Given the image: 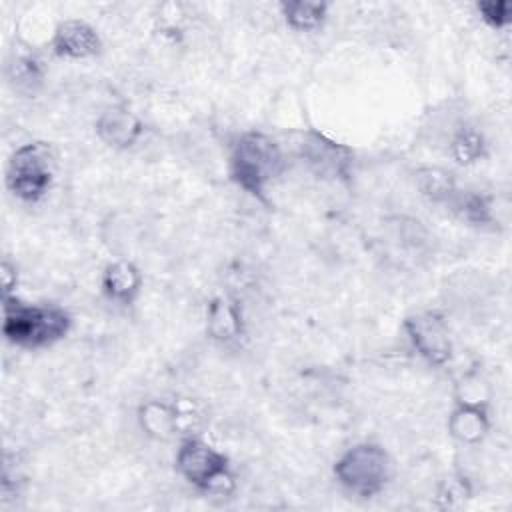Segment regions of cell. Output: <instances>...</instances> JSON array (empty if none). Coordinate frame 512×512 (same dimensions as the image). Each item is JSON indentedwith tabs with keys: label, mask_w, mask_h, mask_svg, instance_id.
<instances>
[{
	"label": "cell",
	"mask_w": 512,
	"mask_h": 512,
	"mask_svg": "<svg viewBox=\"0 0 512 512\" xmlns=\"http://www.w3.org/2000/svg\"><path fill=\"white\" fill-rule=\"evenodd\" d=\"M404 328L412 346L418 350L422 358L430 364L442 366L450 360L452 354V340L448 332V324L436 312H420L408 316L404 320Z\"/></svg>",
	"instance_id": "obj_6"
},
{
	"label": "cell",
	"mask_w": 512,
	"mask_h": 512,
	"mask_svg": "<svg viewBox=\"0 0 512 512\" xmlns=\"http://www.w3.org/2000/svg\"><path fill=\"white\" fill-rule=\"evenodd\" d=\"M176 468L190 484L200 490L226 492V484L232 486L228 458L198 438H188L180 444L176 454Z\"/></svg>",
	"instance_id": "obj_5"
},
{
	"label": "cell",
	"mask_w": 512,
	"mask_h": 512,
	"mask_svg": "<svg viewBox=\"0 0 512 512\" xmlns=\"http://www.w3.org/2000/svg\"><path fill=\"white\" fill-rule=\"evenodd\" d=\"M416 184L432 202H446L456 190L452 174L440 168H422L416 174Z\"/></svg>",
	"instance_id": "obj_16"
},
{
	"label": "cell",
	"mask_w": 512,
	"mask_h": 512,
	"mask_svg": "<svg viewBox=\"0 0 512 512\" xmlns=\"http://www.w3.org/2000/svg\"><path fill=\"white\" fill-rule=\"evenodd\" d=\"M452 156L460 162V164H472L476 160H480L484 156V138L478 130L464 126L456 132V136L452 138Z\"/></svg>",
	"instance_id": "obj_17"
},
{
	"label": "cell",
	"mask_w": 512,
	"mask_h": 512,
	"mask_svg": "<svg viewBox=\"0 0 512 512\" xmlns=\"http://www.w3.org/2000/svg\"><path fill=\"white\" fill-rule=\"evenodd\" d=\"M448 204L460 218L472 224H488L492 222V208L490 200L476 192H458L454 190L452 196L444 202Z\"/></svg>",
	"instance_id": "obj_15"
},
{
	"label": "cell",
	"mask_w": 512,
	"mask_h": 512,
	"mask_svg": "<svg viewBox=\"0 0 512 512\" xmlns=\"http://www.w3.org/2000/svg\"><path fill=\"white\" fill-rule=\"evenodd\" d=\"M280 12L292 30L308 32L324 22L328 14V4L316 0H290L280 4Z\"/></svg>",
	"instance_id": "obj_14"
},
{
	"label": "cell",
	"mask_w": 512,
	"mask_h": 512,
	"mask_svg": "<svg viewBox=\"0 0 512 512\" xmlns=\"http://www.w3.org/2000/svg\"><path fill=\"white\" fill-rule=\"evenodd\" d=\"M4 336L22 348H40L60 340L70 328V316L56 306L24 304L12 296H2Z\"/></svg>",
	"instance_id": "obj_2"
},
{
	"label": "cell",
	"mask_w": 512,
	"mask_h": 512,
	"mask_svg": "<svg viewBox=\"0 0 512 512\" xmlns=\"http://www.w3.org/2000/svg\"><path fill=\"white\" fill-rule=\"evenodd\" d=\"M142 130L140 118L124 106H110L96 120L98 138L116 150L130 148L140 138Z\"/></svg>",
	"instance_id": "obj_9"
},
{
	"label": "cell",
	"mask_w": 512,
	"mask_h": 512,
	"mask_svg": "<svg viewBox=\"0 0 512 512\" xmlns=\"http://www.w3.org/2000/svg\"><path fill=\"white\" fill-rule=\"evenodd\" d=\"M336 480L354 494H378L390 478V458L378 444H358L334 464Z\"/></svg>",
	"instance_id": "obj_3"
},
{
	"label": "cell",
	"mask_w": 512,
	"mask_h": 512,
	"mask_svg": "<svg viewBox=\"0 0 512 512\" xmlns=\"http://www.w3.org/2000/svg\"><path fill=\"white\" fill-rule=\"evenodd\" d=\"M52 50L60 58L82 60L96 56L102 48L98 32L82 20H64L52 34Z\"/></svg>",
	"instance_id": "obj_8"
},
{
	"label": "cell",
	"mask_w": 512,
	"mask_h": 512,
	"mask_svg": "<svg viewBox=\"0 0 512 512\" xmlns=\"http://www.w3.org/2000/svg\"><path fill=\"white\" fill-rule=\"evenodd\" d=\"M140 284L142 276L138 268L126 260L108 264L102 276V288L106 296L122 304H130L136 298V294L140 292Z\"/></svg>",
	"instance_id": "obj_12"
},
{
	"label": "cell",
	"mask_w": 512,
	"mask_h": 512,
	"mask_svg": "<svg viewBox=\"0 0 512 512\" xmlns=\"http://www.w3.org/2000/svg\"><path fill=\"white\" fill-rule=\"evenodd\" d=\"M0 274H2V286H4V294L2 296H10V290L16 286V268L10 262H2L0 266Z\"/></svg>",
	"instance_id": "obj_19"
},
{
	"label": "cell",
	"mask_w": 512,
	"mask_h": 512,
	"mask_svg": "<svg viewBox=\"0 0 512 512\" xmlns=\"http://www.w3.org/2000/svg\"><path fill=\"white\" fill-rule=\"evenodd\" d=\"M138 420L148 436L158 440H168L178 430L180 416L174 406L158 400H150L140 408Z\"/></svg>",
	"instance_id": "obj_13"
},
{
	"label": "cell",
	"mask_w": 512,
	"mask_h": 512,
	"mask_svg": "<svg viewBox=\"0 0 512 512\" xmlns=\"http://www.w3.org/2000/svg\"><path fill=\"white\" fill-rule=\"evenodd\" d=\"M6 184L14 196L24 202L40 200L52 184V154L44 142L20 146L6 172Z\"/></svg>",
	"instance_id": "obj_4"
},
{
	"label": "cell",
	"mask_w": 512,
	"mask_h": 512,
	"mask_svg": "<svg viewBox=\"0 0 512 512\" xmlns=\"http://www.w3.org/2000/svg\"><path fill=\"white\" fill-rule=\"evenodd\" d=\"M490 428L486 406L476 402H458L448 418V432L466 444L480 442Z\"/></svg>",
	"instance_id": "obj_10"
},
{
	"label": "cell",
	"mask_w": 512,
	"mask_h": 512,
	"mask_svg": "<svg viewBox=\"0 0 512 512\" xmlns=\"http://www.w3.org/2000/svg\"><path fill=\"white\" fill-rule=\"evenodd\" d=\"M282 170V152L276 140L262 132L240 134L230 150V176L252 196L262 198L266 186Z\"/></svg>",
	"instance_id": "obj_1"
},
{
	"label": "cell",
	"mask_w": 512,
	"mask_h": 512,
	"mask_svg": "<svg viewBox=\"0 0 512 512\" xmlns=\"http://www.w3.org/2000/svg\"><path fill=\"white\" fill-rule=\"evenodd\" d=\"M478 12L482 20L492 26V28H504L512 20V4L506 0H496V2H480Z\"/></svg>",
	"instance_id": "obj_18"
},
{
	"label": "cell",
	"mask_w": 512,
	"mask_h": 512,
	"mask_svg": "<svg viewBox=\"0 0 512 512\" xmlns=\"http://www.w3.org/2000/svg\"><path fill=\"white\" fill-rule=\"evenodd\" d=\"M302 154L308 164L322 176H346L352 164V152L346 146L314 130L304 136Z\"/></svg>",
	"instance_id": "obj_7"
},
{
	"label": "cell",
	"mask_w": 512,
	"mask_h": 512,
	"mask_svg": "<svg viewBox=\"0 0 512 512\" xmlns=\"http://www.w3.org/2000/svg\"><path fill=\"white\" fill-rule=\"evenodd\" d=\"M208 336L218 342H230L242 334V316L234 300L218 296L208 304L206 312Z\"/></svg>",
	"instance_id": "obj_11"
}]
</instances>
